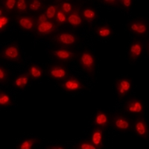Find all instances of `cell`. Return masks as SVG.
<instances>
[{
    "label": "cell",
    "mask_w": 149,
    "mask_h": 149,
    "mask_svg": "<svg viewBox=\"0 0 149 149\" xmlns=\"http://www.w3.org/2000/svg\"><path fill=\"white\" fill-rule=\"evenodd\" d=\"M12 104L11 98L7 93L1 90L0 93V105L2 107H8Z\"/></svg>",
    "instance_id": "cell-25"
},
{
    "label": "cell",
    "mask_w": 149,
    "mask_h": 149,
    "mask_svg": "<svg viewBox=\"0 0 149 149\" xmlns=\"http://www.w3.org/2000/svg\"><path fill=\"white\" fill-rule=\"evenodd\" d=\"M77 148L78 149H95V147L94 145L91 142H89V141H84V142H82L81 143L77 146Z\"/></svg>",
    "instance_id": "cell-31"
},
{
    "label": "cell",
    "mask_w": 149,
    "mask_h": 149,
    "mask_svg": "<svg viewBox=\"0 0 149 149\" xmlns=\"http://www.w3.org/2000/svg\"><path fill=\"white\" fill-rule=\"evenodd\" d=\"M30 76L29 73H22L17 77L14 81V86L15 88L22 90L27 86L29 83Z\"/></svg>",
    "instance_id": "cell-16"
},
{
    "label": "cell",
    "mask_w": 149,
    "mask_h": 149,
    "mask_svg": "<svg viewBox=\"0 0 149 149\" xmlns=\"http://www.w3.org/2000/svg\"><path fill=\"white\" fill-rule=\"evenodd\" d=\"M38 142V139L36 138H27L22 141L19 144V149H31L34 145Z\"/></svg>",
    "instance_id": "cell-22"
},
{
    "label": "cell",
    "mask_w": 149,
    "mask_h": 149,
    "mask_svg": "<svg viewBox=\"0 0 149 149\" xmlns=\"http://www.w3.org/2000/svg\"><path fill=\"white\" fill-rule=\"evenodd\" d=\"M104 4L107 5H110V6H115V5H117L119 4V2L118 1H115V0H112V1H110V0H107V1H102Z\"/></svg>",
    "instance_id": "cell-35"
},
{
    "label": "cell",
    "mask_w": 149,
    "mask_h": 149,
    "mask_svg": "<svg viewBox=\"0 0 149 149\" xmlns=\"http://www.w3.org/2000/svg\"><path fill=\"white\" fill-rule=\"evenodd\" d=\"M29 74L31 78L34 80L40 79L43 74V71L42 68L38 65L31 64L29 68Z\"/></svg>",
    "instance_id": "cell-19"
},
{
    "label": "cell",
    "mask_w": 149,
    "mask_h": 149,
    "mask_svg": "<svg viewBox=\"0 0 149 149\" xmlns=\"http://www.w3.org/2000/svg\"><path fill=\"white\" fill-rule=\"evenodd\" d=\"M37 34L40 35H48L53 33L55 30V25L52 21H46L40 24H37L36 27Z\"/></svg>",
    "instance_id": "cell-9"
},
{
    "label": "cell",
    "mask_w": 149,
    "mask_h": 149,
    "mask_svg": "<svg viewBox=\"0 0 149 149\" xmlns=\"http://www.w3.org/2000/svg\"><path fill=\"white\" fill-rule=\"evenodd\" d=\"M94 123L98 127H106L109 123V117L105 112L98 111L94 119Z\"/></svg>",
    "instance_id": "cell-17"
},
{
    "label": "cell",
    "mask_w": 149,
    "mask_h": 149,
    "mask_svg": "<svg viewBox=\"0 0 149 149\" xmlns=\"http://www.w3.org/2000/svg\"><path fill=\"white\" fill-rule=\"evenodd\" d=\"M47 148L49 149H62L65 148V147H63V146H51L48 147Z\"/></svg>",
    "instance_id": "cell-36"
},
{
    "label": "cell",
    "mask_w": 149,
    "mask_h": 149,
    "mask_svg": "<svg viewBox=\"0 0 149 149\" xmlns=\"http://www.w3.org/2000/svg\"><path fill=\"white\" fill-rule=\"evenodd\" d=\"M52 55L56 59L61 61H68L72 59L74 53L66 49H57L52 51Z\"/></svg>",
    "instance_id": "cell-11"
},
{
    "label": "cell",
    "mask_w": 149,
    "mask_h": 149,
    "mask_svg": "<svg viewBox=\"0 0 149 149\" xmlns=\"http://www.w3.org/2000/svg\"><path fill=\"white\" fill-rule=\"evenodd\" d=\"M67 17L68 16L59 8V9L57 11V14H56L55 22L58 25H63V24L67 22Z\"/></svg>",
    "instance_id": "cell-26"
},
{
    "label": "cell",
    "mask_w": 149,
    "mask_h": 149,
    "mask_svg": "<svg viewBox=\"0 0 149 149\" xmlns=\"http://www.w3.org/2000/svg\"><path fill=\"white\" fill-rule=\"evenodd\" d=\"M8 78V74L3 66H0V81L1 83H5Z\"/></svg>",
    "instance_id": "cell-32"
},
{
    "label": "cell",
    "mask_w": 149,
    "mask_h": 149,
    "mask_svg": "<svg viewBox=\"0 0 149 149\" xmlns=\"http://www.w3.org/2000/svg\"><path fill=\"white\" fill-rule=\"evenodd\" d=\"M2 58L10 61H17L21 58V52L17 44H10L2 49Z\"/></svg>",
    "instance_id": "cell-2"
},
{
    "label": "cell",
    "mask_w": 149,
    "mask_h": 149,
    "mask_svg": "<svg viewBox=\"0 0 149 149\" xmlns=\"http://www.w3.org/2000/svg\"><path fill=\"white\" fill-rule=\"evenodd\" d=\"M28 4L26 1L25 0H18L17 2V5H16V10L18 12H26L27 10Z\"/></svg>",
    "instance_id": "cell-30"
},
{
    "label": "cell",
    "mask_w": 149,
    "mask_h": 149,
    "mask_svg": "<svg viewBox=\"0 0 149 149\" xmlns=\"http://www.w3.org/2000/svg\"><path fill=\"white\" fill-rule=\"evenodd\" d=\"M103 131L101 128L97 127L94 129L92 132L91 136H90V142L96 147V148H100L103 144Z\"/></svg>",
    "instance_id": "cell-14"
},
{
    "label": "cell",
    "mask_w": 149,
    "mask_h": 149,
    "mask_svg": "<svg viewBox=\"0 0 149 149\" xmlns=\"http://www.w3.org/2000/svg\"><path fill=\"white\" fill-rule=\"evenodd\" d=\"M49 76L57 81H62L66 79L68 75V72L66 68L61 65H53L50 66L48 70Z\"/></svg>",
    "instance_id": "cell-5"
},
{
    "label": "cell",
    "mask_w": 149,
    "mask_h": 149,
    "mask_svg": "<svg viewBox=\"0 0 149 149\" xmlns=\"http://www.w3.org/2000/svg\"><path fill=\"white\" fill-rule=\"evenodd\" d=\"M143 51V46L142 43L139 41H136L130 45L129 49V54H130V59L136 61L140 57Z\"/></svg>",
    "instance_id": "cell-13"
},
{
    "label": "cell",
    "mask_w": 149,
    "mask_h": 149,
    "mask_svg": "<svg viewBox=\"0 0 149 149\" xmlns=\"http://www.w3.org/2000/svg\"><path fill=\"white\" fill-rule=\"evenodd\" d=\"M131 87H132V84L130 80L127 78H122L119 80L116 84V88L119 97H124L128 94L131 90Z\"/></svg>",
    "instance_id": "cell-8"
},
{
    "label": "cell",
    "mask_w": 149,
    "mask_h": 149,
    "mask_svg": "<svg viewBox=\"0 0 149 149\" xmlns=\"http://www.w3.org/2000/svg\"><path fill=\"white\" fill-rule=\"evenodd\" d=\"M10 23V18L2 11V8L0 9V31H3L8 26Z\"/></svg>",
    "instance_id": "cell-24"
},
{
    "label": "cell",
    "mask_w": 149,
    "mask_h": 149,
    "mask_svg": "<svg viewBox=\"0 0 149 149\" xmlns=\"http://www.w3.org/2000/svg\"><path fill=\"white\" fill-rule=\"evenodd\" d=\"M29 8L31 11H38L42 8V2L40 0H33L29 2Z\"/></svg>",
    "instance_id": "cell-28"
},
{
    "label": "cell",
    "mask_w": 149,
    "mask_h": 149,
    "mask_svg": "<svg viewBox=\"0 0 149 149\" xmlns=\"http://www.w3.org/2000/svg\"><path fill=\"white\" fill-rule=\"evenodd\" d=\"M129 29L132 33L136 35H144L148 31L147 22L142 19H136L129 24Z\"/></svg>",
    "instance_id": "cell-6"
},
{
    "label": "cell",
    "mask_w": 149,
    "mask_h": 149,
    "mask_svg": "<svg viewBox=\"0 0 149 149\" xmlns=\"http://www.w3.org/2000/svg\"><path fill=\"white\" fill-rule=\"evenodd\" d=\"M17 2V0H5L3 2L4 8L7 11H12V10H14V8H16Z\"/></svg>",
    "instance_id": "cell-29"
},
{
    "label": "cell",
    "mask_w": 149,
    "mask_h": 149,
    "mask_svg": "<svg viewBox=\"0 0 149 149\" xmlns=\"http://www.w3.org/2000/svg\"><path fill=\"white\" fill-rule=\"evenodd\" d=\"M113 34V30L109 26H101L96 29V34L101 38H107Z\"/></svg>",
    "instance_id": "cell-20"
},
{
    "label": "cell",
    "mask_w": 149,
    "mask_h": 149,
    "mask_svg": "<svg viewBox=\"0 0 149 149\" xmlns=\"http://www.w3.org/2000/svg\"><path fill=\"white\" fill-rule=\"evenodd\" d=\"M79 63L84 70L88 72H93L95 70V60L93 54L90 51L85 50L81 54Z\"/></svg>",
    "instance_id": "cell-1"
},
{
    "label": "cell",
    "mask_w": 149,
    "mask_h": 149,
    "mask_svg": "<svg viewBox=\"0 0 149 149\" xmlns=\"http://www.w3.org/2000/svg\"><path fill=\"white\" fill-rule=\"evenodd\" d=\"M135 130L136 134L140 136L145 137L148 134L147 123L142 119H139L135 122Z\"/></svg>",
    "instance_id": "cell-18"
},
{
    "label": "cell",
    "mask_w": 149,
    "mask_h": 149,
    "mask_svg": "<svg viewBox=\"0 0 149 149\" xmlns=\"http://www.w3.org/2000/svg\"><path fill=\"white\" fill-rule=\"evenodd\" d=\"M60 8L64 12L66 15H70L72 13L73 10H74V8H73L72 4L70 2H68V1H65L63 2L61 4V7Z\"/></svg>",
    "instance_id": "cell-27"
},
{
    "label": "cell",
    "mask_w": 149,
    "mask_h": 149,
    "mask_svg": "<svg viewBox=\"0 0 149 149\" xmlns=\"http://www.w3.org/2000/svg\"><path fill=\"white\" fill-rule=\"evenodd\" d=\"M126 111L134 114H140L143 113L144 106L142 102L138 99H133L128 102L125 107Z\"/></svg>",
    "instance_id": "cell-10"
},
{
    "label": "cell",
    "mask_w": 149,
    "mask_h": 149,
    "mask_svg": "<svg viewBox=\"0 0 149 149\" xmlns=\"http://www.w3.org/2000/svg\"><path fill=\"white\" fill-rule=\"evenodd\" d=\"M17 23L19 26L25 31H31L37 27V21L34 18L28 15H22L17 19Z\"/></svg>",
    "instance_id": "cell-7"
},
{
    "label": "cell",
    "mask_w": 149,
    "mask_h": 149,
    "mask_svg": "<svg viewBox=\"0 0 149 149\" xmlns=\"http://www.w3.org/2000/svg\"><path fill=\"white\" fill-rule=\"evenodd\" d=\"M55 41L61 46H70L74 45L78 42V37L70 31H62L56 36Z\"/></svg>",
    "instance_id": "cell-3"
},
{
    "label": "cell",
    "mask_w": 149,
    "mask_h": 149,
    "mask_svg": "<svg viewBox=\"0 0 149 149\" xmlns=\"http://www.w3.org/2000/svg\"><path fill=\"white\" fill-rule=\"evenodd\" d=\"M113 125L117 130H127L130 128V124L128 119L123 116H116L113 119Z\"/></svg>",
    "instance_id": "cell-15"
},
{
    "label": "cell",
    "mask_w": 149,
    "mask_h": 149,
    "mask_svg": "<svg viewBox=\"0 0 149 149\" xmlns=\"http://www.w3.org/2000/svg\"><path fill=\"white\" fill-rule=\"evenodd\" d=\"M58 9H59V6L57 5H51L47 8L46 10V15L49 20L52 21L55 19L56 14Z\"/></svg>",
    "instance_id": "cell-23"
},
{
    "label": "cell",
    "mask_w": 149,
    "mask_h": 149,
    "mask_svg": "<svg viewBox=\"0 0 149 149\" xmlns=\"http://www.w3.org/2000/svg\"><path fill=\"white\" fill-rule=\"evenodd\" d=\"M82 17L86 21L95 20L97 17V13L92 8H86L83 10L81 14Z\"/></svg>",
    "instance_id": "cell-21"
},
{
    "label": "cell",
    "mask_w": 149,
    "mask_h": 149,
    "mask_svg": "<svg viewBox=\"0 0 149 149\" xmlns=\"http://www.w3.org/2000/svg\"><path fill=\"white\" fill-rule=\"evenodd\" d=\"M61 86L67 93H74L81 90L84 86L82 82L78 78L70 77L65 80Z\"/></svg>",
    "instance_id": "cell-4"
},
{
    "label": "cell",
    "mask_w": 149,
    "mask_h": 149,
    "mask_svg": "<svg viewBox=\"0 0 149 149\" xmlns=\"http://www.w3.org/2000/svg\"><path fill=\"white\" fill-rule=\"evenodd\" d=\"M119 2L122 7L125 9H130L133 5L132 0H122V1H119Z\"/></svg>",
    "instance_id": "cell-33"
},
{
    "label": "cell",
    "mask_w": 149,
    "mask_h": 149,
    "mask_svg": "<svg viewBox=\"0 0 149 149\" xmlns=\"http://www.w3.org/2000/svg\"><path fill=\"white\" fill-rule=\"evenodd\" d=\"M67 22L74 28L81 27L83 24L82 16L81 15L79 10L78 8H74L70 15H68Z\"/></svg>",
    "instance_id": "cell-12"
},
{
    "label": "cell",
    "mask_w": 149,
    "mask_h": 149,
    "mask_svg": "<svg viewBox=\"0 0 149 149\" xmlns=\"http://www.w3.org/2000/svg\"><path fill=\"white\" fill-rule=\"evenodd\" d=\"M48 20H49V19H48L47 17H46V13H43V14H41L40 15H39V17H38V18H37V24L42 23V22H46V21H48Z\"/></svg>",
    "instance_id": "cell-34"
}]
</instances>
